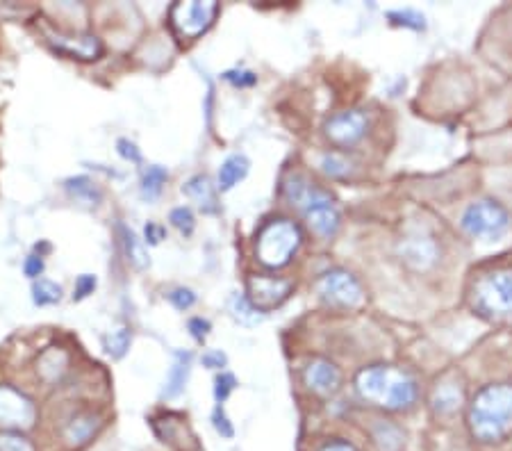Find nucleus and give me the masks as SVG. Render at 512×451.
<instances>
[{
	"label": "nucleus",
	"instance_id": "obj_42",
	"mask_svg": "<svg viewBox=\"0 0 512 451\" xmlns=\"http://www.w3.org/2000/svg\"><path fill=\"white\" fill-rule=\"evenodd\" d=\"M146 237H148V242L151 244H158L162 237H164V231L160 226H155V224H148L146 226Z\"/></svg>",
	"mask_w": 512,
	"mask_h": 451
},
{
	"label": "nucleus",
	"instance_id": "obj_27",
	"mask_svg": "<svg viewBox=\"0 0 512 451\" xmlns=\"http://www.w3.org/2000/svg\"><path fill=\"white\" fill-rule=\"evenodd\" d=\"M32 294H35L37 306H53V303L62 299L60 285H55L53 281H46V278H39V281L32 285Z\"/></svg>",
	"mask_w": 512,
	"mask_h": 451
},
{
	"label": "nucleus",
	"instance_id": "obj_29",
	"mask_svg": "<svg viewBox=\"0 0 512 451\" xmlns=\"http://www.w3.org/2000/svg\"><path fill=\"white\" fill-rule=\"evenodd\" d=\"M128 347H130V331H128V328H123V326L117 328V331H112L105 338L107 354L114 356V358H121L128 351Z\"/></svg>",
	"mask_w": 512,
	"mask_h": 451
},
{
	"label": "nucleus",
	"instance_id": "obj_38",
	"mask_svg": "<svg viewBox=\"0 0 512 451\" xmlns=\"http://www.w3.org/2000/svg\"><path fill=\"white\" fill-rule=\"evenodd\" d=\"M119 153L123 155V158H128L132 162H139V153L135 149V144H130L128 139H121V142H119Z\"/></svg>",
	"mask_w": 512,
	"mask_h": 451
},
{
	"label": "nucleus",
	"instance_id": "obj_5",
	"mask_svg": "<svg viewBox=\"0 0 512 451\" xmlns=\"http://www.w3.org/2000/svg\"><path fill=\"white\" fill-rule=\"evenodd\" d=\"M460 226L467 235L478 240H497L510 231L512 217L506 205L494 199H481L467 205L460 217Z\"/></svg>",
	"mask_w": 512,
	"mask_h": 451
},
{
	"label": "nucleus",
	"instance_id": "obj_30",
	"mask_svg": "<svg viewBox=\"0 0 512 451\" xmlns=\"http://www.w3.org/2000/svg\"><path fill=\"white\" fill-rule=\"evenodd\" d=\"M171 224L178 228L180 233H185V235H192V231H194V215H192V210L189 208H176L171 212Z\"/></svg>",
	"mask_w": 512,
	"mask_h": 451
},
{
	"label": "nucleus",
	"instance_id": "obj_2",
	"mask_svg": "<svg viewBox=\"0 0 512 451\" xmlns=\"http://www.w3.org/2000/svg\"><path fill=\"white\" fill-rule=\"evenodd\" d=\"M467 424L483 445L506 440L512 433V383H490L478 390L467 410Z\"/></svg>",
	"mask_w": 512,
	"mask_h": 451
},
{
	"label": "nucleus",
	"instance_id": "obj_1",
	"mask_svg": "<svg viewBox=\"0 0 512 451\" xmlns=\"http://www.w3.org/2000/svg\"><path fill=\"white\" fill-rule=\"evenodd\" d=\"M355 390L371 406L401 413L417 404L419 385L408 369L396 365H371L355 376Z\"/></svg>",
	"mask_w": 512,
	"mask_h": 451
},
{
	"label": "nucleus",
	"instance_id": "obj_26",
	"mask_svg": "<svg viewBox=\"0 0 512 451\" xmlns=\"http://www.w3.org/2000/svg\"><path fill=\"white\" fill-rule=\"evenodd\" d=\"M462 392L456 385H440L433 395V406L440 410V413H453L460 406Z\"/></svg>",
	"mask_w": 512,
	"mask_h": 451
},
{
	"label": "nucleus",
	"instance_id": "obj_18",
	"mask_svg": "<svg viewBox=\"0 0 512 451\" xmlns=\"http://www.w3.org/2000/svg\"><path fill=\"white\" fill-rule=\"evenodd\" d=\"M96 429H98V420L94 415H78L73 417L69 426L64 429V438L71 447H82L94 438Z\"/></svg>",
	"mask_w": 512,
	"mask_h": 451
},
{
	"label": "nucleus",
	"instance_id": "obj_31",
	"mask_svg": "<svg viewBox=\"0 0 512 451\" xmlns=\"http://www.w3.org/2000/svg\"><path fill=\"white\" fill-rule=\"evenodd\" d=\"M0 451H32L30 442L21 436V433L7 431L0 436Z\"/></svg>",
	"mask_w": 512,
	"mask_h": 451
},
{
	"label": "nucleus",
	"instance_id": "obj_11",
	"mask_svg": "<svg viewBox=\"0 0 512 451\" xmlns=\"http://www.w3.org/2000/svg\"><path fill=\"white\" fill-rule=\"evenodd\" d=\"M283 196L289 201V205H294V208H299L303 215L305 212L321 208V205H328V203H335L333 196L330 192L321 190L319 185L310 183L308 178H303L299 174H292L289 176L285 183H283Z\"/></svg>",
	"mask_w": 512,
	"mask_h": 451
},
{
	"label": "nucleus",
	"instance_id": "obj_8",
	"mask_svg": "<svg viewBox=\"0 0 512 451\" xmlns=\"http://www.w3.org/2000/svg\"><path fill=\"white\" fill-rule=\"evenodd\" d=\"M292 281L278 276H251L246 281V294L260 313H269V310L278 308L285 303L289 294H292Z\"/></svg>",
	"mask_w": 512,
	"mask_h": 451
},
{
	"label": "nucleus",
	"instance_id": "obj_6",
	"mask_svg": "<svg viewBox=\"0 0 512 451\" xmlns=\"http://www.w3.org/2000/svg\"><path fill=\"white\" fill-rule=\"evenodd\" d=\"M317 294L330 308L353 310L365 303V290L358 278L346 269H330L317 281Z\"/></svg>",
	"mask_w": 512,
	"mask_h": 451
},
{
	"label": "nucleus",
	"instance_id": "obj_23",
	"mask_svg": "<svg viewBox=\"0 0 512 451\" xmlns=\"http://www.w3.org/2000/svg\"><path fill=\"white\" fill-rule=\"evenodd\" d=\"M374 440L381 451H396L403 445V431L390 422H378L374 429Z\"/></svg>",
	"mask_w": 512,
	"mask_h": 451
},
{
	"label": "nucleus",
	"instance_id": "obj_4",
	"mask_svg": "<svg viewBox=\"0 0 512 451\" xmlns=\"http://www.w3.org/2000/svg\"><path fill=\"white\" fill-rule=\"evenodd\" d=\"M303 242L301 226L292 219H271L262 226L258 233V242H255V256L269 269H280L289 265L294 253L299 251Z\"/></svg>",
	"mask_w": 512,
	"mask_h": 451
},
{
	"label": "nucleus",
	"instance_id": "obj_7",
	"mask_svg": "<svg viewBox=\"0 0 512 451\" xmlns=\"http://www.w3.org/2000/svg\"><path fill=\"white\" fill-rule=\"evenodd\" d=\"M219 12L217 0H189V3H176L171 10L173 30L180 37L194 39L203 35L214 23V16Z\"/></svg>",
	"mask_w": 512,
	"mask_h": 451
},
{
	"label": "nucleus",
	"instance_id": "obj_14",
	"mask_svg": "<svg viewBox=\"0 0 512 451\" xmlns=\"http://www.w3.org/2000/svg\"><path fill=\"white\" fill-rule=\"evenodd\" d=\"M399 256L412 269H428L435 265L437 260V242L431 235L424 233L408 235L406 240L399 244Z\"/></svg>",
	"mask_w": 512,
	"mask_h": 451
},
{
	"label": "nucleus",
	"instance_id": "obj_13",
	"mask_svg": "<svg viewBox=\"0 0 512 451\" xmlns=\"http://www.w3.org/2000/svg\"><path fill=\"white\" fill-rule=\"evenodd\" d=\"M44 32L55 51L60 53L78 57V60H98L103 55V44L96 35H62V32H53L48 28H44Z\"/></svg>",
	"mask_w": 512,
	"mask_h": 451
},
{
	"label": "nucleus",
	"instance_id": "obj_9",
	"mask_svg": "<svg viewBox=\"0 0 512 451\" xmlns=\"http://www.w3.org/2000/svg\"><path fill=\"white\" fill-rule=\"evenodd\" d=\"M369 128V117L362 110H346L337 112L326 121L324 133L335 146L349 149V146L358 144L365 137Z\"/></svg>",
	"mask_w": 512,
	"mask_h": 451
},
{
	"label": "nucleus",
	"instance_id": "obj_10",
	"mask_svg": "<svg viewBox=\"0 0 512 451\" xmlns=\"http://www.w3.org/2000/svg\"><path fill=\"white\" fill-rule=\"evenodd\" d=\"M35 420V406L32 401L21 395L19 390L3 385L0 388V426L3 429H28Z\"/></svg>",
	"mask_w": 512,
	"mask_h": 451
},
{
	"label": "nucleus",
	"instance_id": "obj_19",
	"mask_svg": "<svg viewBox=\"0 0 512 451\" xmlns=\"http://www.w3.org/2000/svg\"><path fill=\"white\" fill-rule=\"evenodd\" d=\"M251 162L244 158V155H230V158L221 164L219 169V187L221 190H233V187L239 183V180L246 178L249 174Z\"/></svg>",
	"mask_w": 512,
	"mask_h": 451
},
{
	"label": "nucleus",
	"instance_id": "obj_28",
	"mask_svg": "<svg viewBox=\"0 0 512 451\" xmlns=\"http://www.w3.org/2000/svg\"><path fill=\"white\" fill-rule=\"evenodd\" d=\"M387 19L392 21V26H401V28H410V30H424L426 28L424 14H419L415 10H396V12L387 14Z\"/></svg>",
	"mask_w": 512,
	"mask_h": 451
},
{
	"label": "nucleus",
	"instance_id": "obj_24",
	"mask_svg": "<svg viewBox=\"0 0 512 451\" xmlns=\"http://www.w3.org/2000/svg\"><path fill=\"white\" fill-rule=\"evenodd\" d=\"M353 169V162L346 158L342 153H326L324 158H321V171H324L326 176L330 178H346L351 174Z\"/></svg>",
	"mask_w": 512,
	"mask_h": 451
},
{
	"label": "nucleus",
	"instance_id": "obj_39",
	"mask_svg": "<svg viewBox=\"0 0 512 451\" xmlns=\"http://www.w3.org/2000/svg\"><path fill=\"white\" fill-rule=\"evenodd\" d=\"M203 365L205 367H212V369L224 367L226 365V356L219 354V351H212V354H205L203 356Z\"/></svg>",
	"mask_w": 512,
	"mask_h": 451
},
{
	"label": "nucleus",
	"instance_id": "obj_35",
	"mask_svg": "<svg viewBox=\"0 0 512 451\" xmlns=\"http://www.w3.org/2000/svg\"><path fill=\"white\" fill-rule=\"evenodd\" d=\"M224 78L228 82H233V85H237V87H251L258 82L255 73H251V71H228V73H224Z\"/></svg>",
	"mask_w": 512,
	"mask_h": 451
},
{
	"label": "nucleus",
	"instance_id": "obj_34",
	"mask_svg": "<svg viewBox=\"0 0 512 451\" xmlns=\"http://www.w3.org/2000/svg\"><path fill=\"white\" fill-rule=\"evenodd\" d=\"M212 422H214V429H217V431L221 433V438H233V433H235V431H233V424L228 422L224 408H221V406L214 408Z\"/></svg>",
	"mask_w": 512,
	"mask_h": 451
},
{
	"label": "nucleus",
	"instance_id": "obj_16",
	"mask_svg": "<svg viewBox=\"0 0 512 451\" xmlns=\"http://www.w3.org/2000/svg\"><path fill=\"white\" fill-rule=\"evenodd\" d=\"M189 372H192V354H187V351H178V354L173 356V365L169 369L167 383H164L162 397H167V399L178 397L180 392L185 390Z\"/></svg>",
	"mask_w": 512,
	"mask_h": 451
},
{
	"label": "nucleus",
	"instance_id": "obj_3",
	"mask_svg": "<svg viewBox=\"0 0 512 451\" xmlns=\"http://www.w3.org/2000/svg\"><path fill=\"white\" fill-rule=\"evenodd\" d=\"M472 306L478 315L494 322L512 319V267L481 274L472 287Z\"/></svg>",
	"mask_w": 512,
	"mask_h": 451
},
{
	"label": "nucleus",
	"instance_id": "obj_41",
	"mask_svg": "<svg viewBox=\"0 0 512 451\" xmlns=\"http://www.w3.org/2000/svg\"><path fill=\"white\" fill-rule=\"evenodd\" d=\"M319 451H355V447L346 440H333V442H326V445Z\"/></svg>",
	"mask_w": 512,
	"mask_h": 451
},
{
	"label": "nucleus",
	"instance_id": "obj_21",
	"mask_svg": "<svg viewBox=\"0 0 512 451\" xmlns=\"http://www.w3.org/2000/svg\"><path fill=\"white\" fill-rule=\"evenodd\" d=\"M66 190H69V194L78 203L89 205V208H94V205H98V201H101V190H98L92 180L85 178V176L66 180Z\"/></svg>",
	"mask_w": 512,
	"mask_h": 451
},
{
	"label": "nucleus",
	"instance_id": "obj_22",
	"mask_svg": "<svg viewBox=\"0 0 512 451\" xmlns=\"http://www.w3.org/2000/svg\"><path fill=\"white\" fill-rule=\"evenodd\" d=\"M121 235H123V246H126V256L132 265L137 269H146L151 265V260H148V251L142 244V240H139V237L126 226H121Z\"/></svg>",
	"mask_w": 512,
	"mask_h": 451
},
{
	"label": "nucleus",
	"instance_id": "obj_15",
	"mask_svg": "<svg viewBox=\"0 0 512 451\" xmlns=\"http://www.w3.org/2000/svg\"><path fill=\"white\" fill-rule=\"evenodd\" d=\"M305 219H308V226L312 228V231H315L319 237H324V240L335 237L337 231H340V224H342L340 210L335 208V203L321 205V208L305 212Z\"/></svg>",
	"mask_w": 512,
	"mask_h": 451
},
{
	"label": "nucleus",
	"instance_id": "obj_32",
	"mask_svg": "<svg viewBox=\"0 0 512 451\" xmlns=\"http://www.w3.org/2000/svg\"><path fill=\"white\" fill-rule=\"evenodd\" d=\"M214 383H217V388H214V397H217L219 406H221V404H224V401L228 399L230 392L235 390V383H237V381H235L233 374H219L217 381H214Z\"/></svg>",
	"mask_w": 512,
	"mask_h": 451
},
{
	"label": "nucleus",
	"instance_id": "obj_25",
	"mask_svg": "<svg viewBox=\"0 0 512 451\" xmlns=\"http://www.w3.org/2000/svg\"><path fill=\"white\" fill-rule=\"evenodd\" d=\"M169 178V171L164 167H148V171L144 174V180H142V192L146 199H158L160 192H162V185L167 183Z\"/></svg>",
	"mask_w": 512,
	"mask_h": 451
},
{
	"label": "nucleus",
	"instance_id": "obj_40",
	"mask_svg": "<svg viewBox=\"0 0 512 451\" xmlns=\"http://www.w3.org/2000/svg\"><path fill=\"white\" fill-rule=\"evenodd\" d=\"M41 272H44V262H41V258H37V256H30L26 262V274L35 278Z\"/></svg>",
	"mask_w": 512,
	"mask_h": 451
},
{
	"label": "nucleus",
	"instance_id": "obj_33",
	"mask_svg": "<svg viewBox=\"0 0 512 451\" xmlns=\"http://www.w3.org/2000/svg\"><path fill=\"white\" fill-rule=\"evenodd\" d=\"M169 301L178 310H187V308H192L194 303H196V294L192 290H185V287H180V290H173L169 294Z\"/></svg>",
	"mask_w": 512,
	"mask_h": 451
},
{
	"label": "nucleus",
	"instance_id": "obj_12",
	"mask_svg": "<svg viewBox=\"0 0 512 451\" xmlns=\"http://www.w3.org/2000/svg\"><path fill=\"white\" fill-rule=\"evenodd\" d=\"M303 383L319 397H333L342 385V372L330 360L315 358L303 369Z\"/></svg>",
	"mask_w": 512,
	"mask_h": 451
},
{
	"label": "nucleus",
	"instance_id": "obj_37",
	"mask_svg": "<svg viewBox=\"0 0 512 451\" xmlns=\"http://www.w3.org/2000/svg\"><path fill=\"white\" fill-rule=\"evenodd\" d=\"M189 331H192L196 340H205V338H208V333H210V324L205 322V319L196 317V319H192V322H189Z\"/></svg>",
	"mask_w": 512,
	"mask_h": 451
},
{
	"label": "nucleus",
	"instance_id": "obj_20",
	"mask_svg": "<svg viewBox=\"0 0 512 451\" xmlns=\"http://www.w3.org/2000/svg\"><path fill=\"white\" fill-rule=\"evenodd\" d=\"M228 308L230 315H233L242 326H258L264 319V313H260L244 294H233L228 301Z\"/></svg>",
	"mask_w": 512,
	"mask_h": 451
},
{
	"label": "nucleus",
	"instance_id": "obj_17",
	"mask_svg": "<svg viewBox=\"0 0 512 451\" xmlns=\"http://www.w3.org/2000/svg\"><path fill=\"white\" fill-rule=\"evenodd\" d=\"M183 192L187 196H192V199L198 203V208L203 212H217L219 210V203H217V192H214V185L210 183L208 176H194L189 183L183 187Z\"/></svg>",
	"mask_w": 512,
	"mask_h": 451
},
{
	"label": "nucleus",
	"instance_id": "obj_36",
	"mask_svg": "<svg viewBox=\"0 0 512 451\" xmlns=\"http://www.w3.org/2000/svg\"><path fill=\"white\" fill-rule=\"evenodd\" d=\"M94 287H96V278L94 276H89V274L80 276L78 281H76V292H73V299H85L87 294L94 292Z\"/></svg>",
	"mask_w": 512,
	"mask_h": 451
}]
</instances>
